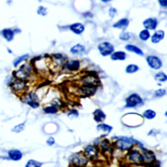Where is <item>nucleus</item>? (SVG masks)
Masks as SVG:
<instances>
[{"label":"nucleus","instance_id":"nucleus-1","mask_svg":"<svg viewBox=\"0 0 167 167\" xmlns=\"http://www.w3.org/2000/svg\"><path fill=\"white\" fill-rule=\"evenodd\" d=\"M135 142V140L128 137H120L114 144L117 148L121 150H129L133 147Z\"/></svg>","mask_w":167,"mask_h":167},{"label":"nucleus","instance_id":"nucleus-2","mask_svg":"<svg viewBox=\"0 0 167 167\" xmlns=\"http://www.w3.org/2000/svg\"><path fill=\"white\" fill-rule=\"evenodd\" d=\"M83 85L97 87L100 84L99 78L95 73H87L81 78Z\"/></svg>","mask_w":167,"mask_h":167},{"label":"nucleus","instance_id":"nucleus-3","mask_svg":"<svg viewBox=\"0 0 167 167\" xmlns=\"http://www.w3.org/2000/svg\"><path fill=\"white\" fill-rule=\"evenodd\" d=\"M70 163L75 166H86L88 163V159L84 154L80 152L71 157Z\"/></svg>","mask_w":167,"mask_h":167},{"label":"nucleus","instance_id":"nucleus-4","mask_svg":"<svg viewBox=\"0 0 167 167\" xmlns=\"http://www.w3.org/2000/svg\"><path fill=\"white\" fill-rule=\"evenodd\" d=\"M31 74V67L28 64L23 65L18 70L14 71L13 75L16 78L25 80Z\"/></svg>","mask_w":167,"mask_h":167},{"label":"nucleus","instance_id":"nucleus-5","mask_svg":"<svg viewBox=\"0 0 167 167\" xmlns=\"http://www.w3.org/2000/svg\"><path fill=\"white\" fill-rule=\"evenodd\" d=\"M22 100L24 102H26L29 106H32L33 109H36L39 106V100L37 95L33 92L28 93L27 95H25Z\"/></svg>","mask_w":167,"mask_h":167},{"label":"nucleus","instance_id":"nucleus-6","mask_svg":"<svg viewBox=\"0 0 167 167\" xmlns=\"http://www.w3.org/2000/svg\"><path fill=\"white\" fill-rule=\"evenodd\" d=\"M142 103H143L142 99L136 93H132L126 99V107H135Z\"/></svg>","mask_w":167,"mask_h":167},{"label":"nucleus","instance_id":"nucleus-7","mask_svg":"<svg viewBox=\"0 0 167 167\" xmlns=\"http://www.w3.org/2000/svg\"><path fill=\"white\" fill-rule=\"evenodd\" d=\"M99 148L95 146H87L84 151V154L90 160L94 161L99 156Z\"/></svg>","mask_w":167,"mask_h":167},{"label":"nucleus","instance_id":"nucleus-8","mask_svg":"<svg viewBox=\"0 0 167 167\" xmlns=\"http://www.w3.org/2000/svg\"><path fill=\"white\" fill-rule=\"evenodd\" d=\"M98 49H99L101 54L103 56H107L111 54L114 50V46L109 42H103L99 44L98 46Z\"/></svg>","mask_w":167,"mask_h":167},{"label":"nucleus","instance_id":"nucleus-9","mask_svg":"<svg viewBox=\"0 0 167 167\" xmlns=\"http://www.w3.org/2000/svg\"><path fill=\"white\" fill-rule=\"evenodd\" d=\"M128 158L130 161L135 164H142V163H144V155L141 154L139 151H130L129 152Z\"/></svg>","mask_w":167,"mask_h":167},{"label":"nucleus","instance_id":"nucleus-10","mask_svg":"<svg viewBox=\"0 0 167 167\" xmlns=\"http://www.w3.org/2000/svg\"><path fill=\"white\" fill-rule=\"evenodd\" d=\"M146 61L148 62L149 66L155 70L159 69L163 66V63H162L161 60L158 57L155 56H148L146 58Z\"/></svg>","mask_w":167,"mask_h":167},{"label":"nucleus","instance_id":"nucleus-11","mask_svg":"<svg viewBox=\"0 0 167 167\" xmlns=\"http://www.w3.org/2000/svg\"><path fill=\"white\" fill-rule=\"evenodd\" d=\"M11 86L12 89L14 91L19 92L25 89L26 87V82L24 80H20L17 78L15 80L11 83Z\"/></svg>","mask_w":167,"mask_h":167},{"label":"nucleus","instance_id":"nucleus-12","mask_svg":"<svg viewBox=\"0 0 167 167\" xmlns=\"http://www.w3.org/2000/svg\"><path fill=\"white\" fill-rule=\"evenodd\" d=\"M143 25L146 29H151L154 30L158 26V20L155 18H150L146 19L143 22Z\"/></svg>","mask_w":167,"mask_h":167},{"label":"nucleus","instance_id":"nucleus-13","mask_svg":"<svg viewBox=\"0 0 167 167\" xmlns=\"http://www.w3.org/2000/svg\"><path fill=\"white\" fill-rule=\"evenodd\" d=\"M9 158L13 161H19L22 158V152L18 150H12L8 152Z\"/></svg>","mask_w":167,"mask_h":167},{"label":"nucleus","instance_id":"nucleus-14","mask_svg":"<svg viewBox=\"0 0 167 167\" xmlns=\"http://www.w3.org/2000/svg\"><path fill=\"white\" fill-rule=\"evenodd\" d=\"M65 67L68 70L71 71H75L79 69L80 61L78 60H71L65 63Z\"/></svg>","mask_w":167,"mask_h":167},{"label":"nucleus","instance_id":"nucleus-15","mask_svg":"<svg viewBox=\"0 0 167 167\" xmlns=\"http://www.w3.org/2000/svg\"><path fill=\"white\" fill-rule=\"evenodd\" d=\"M96 86H85L83 85L81 88V90L84 95L86 96H90L94 94L97 90Z\"/></svg>","mask_w":167,"mask_h":167},{"label":"nucleus","instance_id":"nucleus-16","mask_svg":"<svg viewBox=\"0 0 167 167\" xmlns=\"http://www.w3.org/2000/svg\"><path fill=\"white\" fill-rule=\"evenodd\" d=\"M112 151L113 150L110 147L109 142L107 140H103L101 144V153L104 155L107 154L110 155L112 153Z\"/></svg>","mask_w":167,"mask_h":167},{"label":"nucleus","instance_id":"nucleus-17","mask_svg":"<svg viewBox=\"0 0 167 167\" xmlns=\"http://www.w3.org/2000/svg\"><path fill=\"white\" fill-rule=\"evenodd\" d=\"M93 117L97 122H102L106 119V114L101 109H97L93 112Z\"/></svg>","mask_w":167,"mask_h":167},{"label":"nucleus","instance_id":"nucleus-18","mask_svg":"<svg viewBox=\"0 0 167 167\" xmlns=\"http://www.w3.org/2000/svg\"><path fill=\"white\" fill-rule=\"evenodd\" d=\"M129 24V20L127 18H123L120 20L119 21H117L116 24L113 25V27L116 28L121 29L124 30L127 27H128Z\"/></svg>","mask_w":167,"mask_h":167},{"label":"nucleus","instance_id":"nucleus-19","mask_svg":"<svg viewBox=\"0 0 167 167\" xmlns=\"http://www.w3.org/2000/svg\"><path fill=\"white\" fill-rule=\"evenodd\" d=\"M84 29H85L84 26L80 23L73 24L70 26L71 30L72 32H74L75 33L78 34V35H79V34H81L82 33H83L84 31Z\"/></svg>","mask_w":167,"mask_h":167},{"label":"nucleus","instance_id":"nucleus-20","mask_svg":"<svg viewBox=\"0 0 167 167\" xmlns=\"http://www.w3.org/2000/svg\"><path fill=\"white\" fill-rule=\"evenodd\" d=\"M165 37V33L163 31L159 30L154 33L151 37V42L153 43H158L162 39H163Z\"/></svg>","mask_w":167,"mask_h":167},{"label":"nucleus","instance_id":"nucleus-21","mask_svg":"<svg viewBox=\"0 0 167 167\" xmlns=\"http://www.w3.org/2000/svg\"><path fill=\"white\" fill-rule=\"evenodd\" d=\"M85 47L82 45H80V44H77V45H75L71 48V52L72 54H82L85 52Z\"/></svg>","mask_w":167,"mask_h":167},{"label":"nucleus","instance_id":"nucleus-22","mask_svg":"<svg viewBox=\"0 0 167 167\" xmlns=\"http://www.w3.org/2000/svg\"><path fill=\"white\" fill-rule=\"evenodd\" d=\"M125 49L127 50L135 53V54H138L139 56H144V53H143V52H142L141 49L139 48V47L135 46V45H127L125 46Z\"/></svg>","mask_w":167,"mask_h":167},{"label":"nucleus","instance_id":"nucleus-23","mask_svg":"<svg viewBox=\"0 0 167 167\" xmlns=\"http://www.w3.org/2000/svg\"><path fill=\"white\" fill-rule=\"evenodd\" d=\"M126 58V54L123 51L115 52L111 55V59L112 60H124Z\"/></svg>","mask_w":167,"mask_h":167},{"label":"nucleus","instance_id":"nucleus-24","mask_svg":"<svg viewBox=\"0 0 167 167\" xmlns=\"http://www.w3.org/2000/svg\"><path fill=\"white\" fill-rule=\"evenodd\" d=\"M2 35L8 42H10L13 39L14 32L10 29H5L2 31Z\"/></svg>","mask_w":167,"mask_h":167},{"label":"nucleus","instance_id":"nucleus-25","mask_svg":"<svg viewBox=\"0 0 167 167\" xmlns=\"http://www.w3.org/2000/svg\"><path fill=\"white\" fill-rule=\"evenodd\" d=\"M59 106H60V105H59L58 104V105L54 104V105H52L51 106H49L45 108V109H43V110L45 113H46V114H56V113H57V112L58 111Z\"/></svg>","mask_w":167,"mask_h":167},{"label":"nucleus","instance_id":"nucleus-26","mask_svg":"<svg viewBox=\"0 0 167 167\" xmlns=\"http://www.w3.org/2000/svg\"><path fill=\"white\" fill-rule=\"evenodd\" d=\"M97 129L99 131H102L103 132H105V135L109 134L110 132H111V131L112 130V127L109 125L107 124H99V125H97Z\"/></svg>","mask_w":167,"mask_h":167},{"label":"nucleus","instance_id":"nucleus-27","mask_svg":"<svg viewBox=\"0 0 167 167\" xmlns=\"http://www.w3.org/2000/svg\"><path fill=\"white\" fill-rule=\"evenodd\" d=\"M139 69V66L134 64H131L127 66L125 71L127 73H128V74H132V73H135L138 71Z\"/></svg>","mask_w":167,"mask_h":167},{"label":"nucleus","instance_id":"nucleus-28","mask_svg":"<svg viewBox=\"0 0 167 167\" xmlns=\"http://www.w3.org/2000/svg\"><path fill=\"white\" fill-rule=\"evenodd\" d=\"M139 37L141 40L146 41L147 40H148V39L150 37V33L148 29H144V30H142L140 33Z\"/></svg>","mask_w":167,"mask_h":167},{"label":"nucleus","instance_id":"nucleus-29","mask_svg":"<svg viewBox=\"0 0 167 167\" xmlns=\"http://www.w3.org/2000/svg\"><path fill=\"white\" fill-rule=\"evenodd\" d=\"M155 116H156L155 112H154V110H150V109L146 110L143 114V116L144 117H146V119H148V120L154 119V117H155Z\"/></svg>","mask_w":167,"mask_h":167},{"label":"nucleus","instance_id":"nucleus-30","mask_svg":"<svg viewBox=\"0 0 167 167\" xmlns=\"http://www.w3.org/2000/svg\"><path fill=\"white\" fill-rule=\"evenodd\" d=\"M155 79L159 82H165L167 80V76L164 72H159L155 76Z\"/></svg>","mask_w":167,"mask_h":167},{"label":"nucleus","instance_id":"nucleus-31","mask_svg":"<svg viewBox=\"0 0 167 167\" xmlns=\"http://www.w3.org/2000/svg\"><path fill=\"white\" fill-rule=\"evenodd\" d=\"M42 165V163H39L38 161H36L35 160H29L28 161V163L26 164V167H39Z\"/></svg>","mask_w":167,"mask_h":167},{"label":"nucleus","instance_id":"nucleus-32","mask_svg":"<svg viewBox=\"0 0 167 167\" xmlns=\"http://www.w3.org/2000/svg\"><path fill=\"white\" fill-rule=\"evenodd\" d=\"M29 57V54H25V55H24V56H22L20 57H19L17 59H16L15 60H14V63H13V64H14V67H17L19 63H20L22 61H23L24 60H26V59Z\"/></svg>","mask_w":167,"mask_h":167},{"label":"nucleus","instance_id":"nucleus-33","mask_svg":"<svg viewBox=\"0 0 167 167\" xmlns=\"http://www.w3.org/2000/svg\"><path fill=\"white\" fill-rule=\"evenodd\" d=\"M24 127H25V123H23V124H20L18 125H16L12 129V131L15 132H20L24 130Z\"/></svg>","mask_w":167,"mask_h":167},{"label":"nucleus","instance_id":"nucleus-34","mask_svg":"<svg viewBox=\"0 0 167 167\" xmlns=\"http://www.w3.org/2000/svg\"><path fill=\"white\" fill-rule=\"evenodd\" d=\"M131 36L129 33H127L125 32H122V33L120 34V39L122 41H127L130 39Z\"/></svg>","mask_w":167,"mask_h":167},{"label":"nucleus","instance_id":"nucleus-35","mask_svg":"<svg viewBox=\"0 0 167 167\" xmlns=\"http://www.w3.org/2000/svg\"><path fill=\"white\" fill-rule=\"evenodd\" d=\"M166 90L164 89H159L155 92V96L157 97H161L165 95Z\"/></svg>","mask_w":167,"mask_h":167},{"label":"nucleus","instance_id":"nucleus-36","mask_svg":"<svg viewBox=\"0 0 167 167\" xmlns=\"http://www.w3.org/2000/svg\"><path fill=\"white\" fill-rule=\"evenodd\" d=\"M47 9L45 7H39V9H38V14H41V15L42 16H45L46 14H47Z\"/></svg>","mask_w":167,"mask_h":167},{"label":"nucleus","instance_id":"nucleus-37","mask_svg":"<svg viewBox=\"0 0 167 167\" xmlns=\"http://www.w3.org/2000/svg\"><path fill=\"white\" fill-rule=\"evenodd\" d=\"M68 116L71 117V118H74V117H76L78 116V112L76 110H72L69 113Z\"/></svg>","mask_w":167,"mask_h":167},{"label":"nucleus","instance_id":"nucleus-38","mask_svg":"<svg viewBox=\"0 0 167 167\" xmlns=\"http://www.w3.org/2000/svg\"><path fill=\"white\" fill-rule=\"evenodd\" d=\"M46 143L49 145V146H52L55 143V140L53 138V137H50V138H49L47 141H46Z\"/></svg>","mask_w":167,"mask_h":167},{"label":"nucleus","instance_id":"nucleus-39","mask_svg":"<svg viewBox=\"0 0 167 167\" xmlns=\"http://www.w3.org/2000/svg\"><path fill=\"white\" fill-rule=\"evenodd\" d=\"M159 3L161 6L166 7L167 6V0H159Z\"/></svg>","mask_w":167,"mask_h":167},{"label":"nucleus","instance_id":"nucleus-40","mask_svg":"<svg viewBox=\"0 0 167 167\" xmlns=\"http://www.w3.org/2000/svg\"><path fill=\"white\" fill-rule=\"evenodd\" d=\"M101 1L103 2H108L110 1V0H101Z\"/></svg>","mask_w":167,"mask_h":167}]
</instances>
